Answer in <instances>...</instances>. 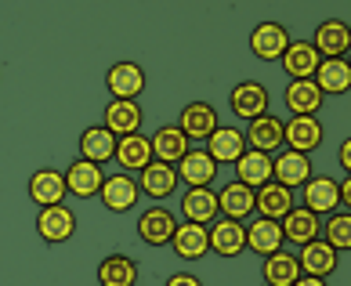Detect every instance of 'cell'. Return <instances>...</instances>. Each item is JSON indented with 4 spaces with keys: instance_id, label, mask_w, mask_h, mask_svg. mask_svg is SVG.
Instances as JSON below:
<instances>
[{
    "instance_id": "cell-4",
    "label": "cell",
    "mask_w": 351,
    "mask_h": 286,
    "mask_svg": "<svg viewBox=\"0 0 351 286\" xmlns=\"http://www.w3.org/2000/svg\"><path fill=\"white\" fill-rule=\"evenodd\" d=\"M181 225V221L167 211V206H149V211L138 214V239L145 246H171L174 239V228Z\"/></svg>"
},
{
    "instance_id": "cell-3",
    "label": "cell",
    "mask_w": 351,
    "mask_h": 286,
    "mask_svg": "<svg viewBox=\"0 0 351 286\" xmlns=\"http://www.w3.org/2000/svg\"><path fill=\"white\" fill-rule=\"evenodd\" d=\"M322 138H326V131H322L319 116H290V120H282V149L311 156L322 145Z\"/></svg>"
},
{
    "instance_id": "cell-15",
    "label": "cell",
    "mask_w": 351,
    "mask_h": 286,
    "mask_svg": "<svg viewBox=\"0 0 351 286\" xmlns=\"http://www.w3.org/2000/svg\"><path fill=\"white\" fill-rule=\"evenodd\" d=\"M286 47H290V33H286V25H279V22H261V25H254V33H250V51H254V58H261V62H279Z\"/></svg>"
},
{
    "instance_id": "cell-25",
    "label": "cell",
    "mask_w": 351,
    "mask_h": 286,
    "mask_svg": "<svg viewBox=\"0 0 351 286\" xmlns=\"http://www.w3.org/2000/svg\"><path fill=\"white\" fill-rule=\"evenodd\" d=\"M149 145H152V160H156V163H171V167H178V160L192 149V141L178 131V123H163L160 131L149 138Z\"/></svg>"
},
{
    "instance_id": "cell-26",
    "label": "cell",
    "mask_w": 351,
    "mask_h": 286,
    "mask_svg": "<svg viewBox=\"0 0 351 286\" xmlns=\"http://www.w3.org/2000/svg\"><path fill=\"white\" fill-rule=\"evenodd\" d=\"M203 149H206V156L221 167V163H236L239 156L246 152V138H243V131H236V127H221L217 123V131L203 141Z\"/></svg>"
},
{
    "instance_id": "cell-20",
    "label": "cell",
    "mask_w": 351,
    "mask_h": 286,
    "mask_svg": "<svg viewBox=\"0 0 351 286\" xmlns=\"http://www.w3.org/2000/svg\"><path fill=\"white\" fill-rule=\"evenodd\" d=\"M243 236H246V250H254L257 257H268V254L282 250V228H279V221H268V217H257L254 214V221H246V225H243Z\"/></svg>"
},
{
    "instance_id": "cell-19",
    "label": "cell",
    "mask_w": 351,
    "mask_h": 286,
    "mask_svg": "<svg viewBox=\"0 0 351 286\" xmlns=\"http://www.w3.org/2000/svg\"><path fill=\"white\" fill-rule=\"evenodd\" d=\"M178 211H181V217H185L189 225H203V228H206L210 221L221 217V211H217V192H214V189H185V196H181Z\"/></svg>"
},
{
    "instance_id": "cell-31",
    "label": "cell",
    "mask_w": 351,
    "mask_h": 286,
    "mask_svg": "<svg viewBox=\"0 0 351 286\" xmlns=\"http://www.w3.org/2000/svg\"><path fill=\"white\" fill-rule=\"evenodd\" d=\"M116 163L123 167V174L127 171H145V167L152 163V145H149V138L145 134H127V138H116V156H112Z\"/></svg>"
},
{
    "instance_id": "cell-32",
    "label": "cell",
    "mask_w": 351,
    "mask_h": 286,
    "mask_svg": "<svg viewBox=\"0 0 351 286\" xmlns=\"http://www.w3.org/2000/svg\"><path fill=\"white\" fill-rule=\"evenodd\" d=\"M98 286H138V265L127 254H109L98 261Z\"/></svg>"
},
{
    "instance_id": "cell-9",
    "label": "cell",
    "mask_w": 351,
    "mask_h": 286,
    "mask_svg": "<svg viewBox=\"0 0 351 286\" xmlns=\"http://www.w3.org/2000/svg\"><path fill=\"white\" fill-rule=\"evenodd\" d=\"M268 102H271L268 87L257 84V80H243V84H236V87L228 91V106H232V112H236L239 120H246V123H250L254 116L268 112Z\"/></svg>"
},
{
    "instance_id": "cell-22",
    "label": "cell",
    "mask_w": 351,
    "mask_h": 286,
    "mask_svg": "<svg viewBox=\"0 0 351 286\" xmlns=\"http://www.w3.org/2000/svg\"><path fill=\"white\" fill-rule=\"evenodd\" d=\"M311 47L319 51V58H344L348 47H351V29H348V22L326 19L322 25H315V40H311Z\"/></svg>"
},
{
    "instance_id": "cell-6",
    "label": "cell",
    "mask_w": 351,
    "mask_h": 286,
    "mask_svg": "<svg viewBox=\"0 0 351 286\" xmlns=\"http://www.w3.org/2000/svg\"><path fill=\"white\" fill-rule=\"evenodd\" d=\"M145 84H149V76H145V69H141L138 62H116V66H109V73H106L109 95L120 98V102H138V95L145 91Z\"/></svg>"
},
{
    "instance_id": "cell-1",
    "label": "cell",
    "mask_w": 351,
    "mask_h": 286,
    "mask_svg": "<svg viewBox=\"0 0 351 286\" xmlns=\"http://www.w3.org/2000/svg\"><path fill=\"white\" fill-rule=\"evenodd\" d=\"M98 200L101 206H106L109 214H127V211H134L138 200H141V189H138V178L131 174H109L106 181H101V189H98Z\"/></svg>"
},
{
    "instance_id": "cell-11",
    "label": "cell",
    "mask_w": 351,
    "mask_h": 286,
    "mask_svg": "<svg viewBox=\"0 0 351 286\" xmlns=\"http://www.w3.org/2000/svg\"><path fill=\"white\" fill-rule=\"evenodd\" d=\"M178 131L189 141H206L217 131V109L210 106V102H189L178 116Z\"/></svg>"
},
{
    "instance_id": "cell-13",
    "label": "cell",
    "mask_w": 351,
    "mask_h": 286,
    "mask_svg": "<svg viewBox=\"0 0 351 286\" xmlns=\"http://www.w3.org/2000/svg\"><path fill=\"white\" fill-rule=\"evenodd\" d=\"M25 192H29V200L36 206H55V203H66V178H62V171H55V167H40V171L29 174V185H25Z\"/></svg>"
},
{
    "instance_id": "cell-17",
    "label": "cell",
    "mask_w": 351,
    "mask_h": 286,
    "mask_svg": "<svg viewBox=\"0 0 351 286\" xmlns=\"http://www.w3.org/2000/svg\"><path fill=\"white\" fill-rule=\"evenodd\" d=\"M141 106L138 102H120V98H109L106 112H101V127L116 138H127V134H138L141 131Z\"/></svg>"
},
{
    "instance_id": "cell-29",
    "label": "cell",
    "mask_w": 351,
    "mask_h": 286,
    "mask_svg": "<svg viewBox=\"0 0 351 286\" xmlns=\"http://www.w3.org/2000/svg\"><path fill=\"white\" fill-rule=\"evenodd\" d=\"M174 254L185 257V261H203L206 254H210V239H206V228L203 225H189V221H181L174 228Z\"/></svg>"
},
{
    "instance_id": "cell-18",
    "label": "cell",
    "mask_w": 351,
    "mask_h": 286,
    "mask_svg": "<svg viewBox=\"0 0 351 286\" xmlns=\"http://www.w3.org/2000/svg\"><path fill=\"white\" fill-rule=\"evenodd\" d=\"M62 178H66V192L69 196H80V200H90V196H98V189H101V181H106V174H101V167L98 163H87V160H76L62 171Z\"/></svg>"
},
{
    "instance_id": "cell-35",
    "label": "cell",
    "mask_w": 351,
    "mask_h": 286,
    "mask_svg": "<svg viewBox=\"0 0 351 286\" xmlns=\"http://www.w3.org/2000/svg\"><path fill=\"white\" fill-rule=\"evenodd\" d=\"M116 156V134H109L101 123H95V127H87V131L80 134V160H87V163H109Z\"/></svg>"
},
{
    "instance_id": "cell-14",
    "label": "cell",
    "mask_w": 351,
    "mask_h": 286,
    "mask_svg": "<svg viewBox=\"0 0 351 286\" xmlns=\"http://www.w3.org/2000/svg\"><path fill=\"white\" fill-rule=\"evenodd\" d=\"M206 239H210V250L217 257H239L246 250V236H243V221L232 217H217L206 225Z\"/></svg>"
},
{
    "instance_id": "cell-33",
    "label": "cell",
    "mask_w": 351,
    "mask_h": 286,
    "mask_svg": "<svg viewBox=\"0 0 351 286\" xmlns=\"http://www.w3.org/2000/svg\"><path fill=\"white\" fill-rule=\"evenodd\" d=\"M217 211H221V217H232V221L254 217V189L239 185V181H228L217 192Z\"/></svg>"
},
{
    "instance_id": "cell-23",
    "label": "cell",
    "mask_w": 351,
    "mask_h": 286,
    "mask_svg": "<svg viewBox=\"0 0 351 286\" xmlns=\"http://www.w3.org/2000/svg\"><path fill=\"white\" fill-rule=\"evenodd\" d=\"M282 73L290 76V80H311L319 69V51L311 47V40H290V47L282 51Z\"/></svg>"
},
{
    "instance_id": "cell-8",
    "label": "cell",
    "mask_w": 351,
    "mask_h": 286,
    "mask_svg": "<svg viewBox=\"0 0 351 286\" xmlns=\"http://www.w3.org/2000/svg\"><path fill=\"white\" fill-rule=\"evenodd\" d=\"M178 181L181 185H189V189H210L214 185V178H217V163L206 156V149H189L185 156L178 160Z\"/></svg>"
},
{
    "instance_id": "cell-36",
    "label": "cell",
    "mask_w": 351,
    "mask_h": 286,
    "mask_svg": "<svg viewBox=\"0 0 351 286\" xmlns=\"http://www.w3.org/2000/svg\"><path fill=\"white\" fill-rule=\"evenodd\" d=\"M319 239H326L337 254L351 250V211H333L326 221H322Z\"/></svg>"
},
{
    "instance_id": "cell-16",
    "label": "cell",
    "mask_w": 351,
    "mask_h": 286,
    "mask_svg": "<svg viewBox=\"0 0 351 286\" xmlns=\"http://www.w3.org/2000/svg\"><path fill=\"white\" fill-rule=\"evenodd\" d=\"M297 261H301V272L304 276H315V279H330L337 268H341V257L337 250L326 243V239H311L301 246V254H297Z\"/></svg>"
},
{
    "instance_id": "cell-37",
    "label": "cell",
    "mask_w": 351,
    "mask_h": 286,
    "mask_svg": "<svg viewBox=\"0 0 351 286\" xmlns=\"http://www.w3.org/2000/svg\"><path fill=\"white\" fill-rule=\"evenodd\" d=\"M163 286H203V279H199V276H192V272H174V276L167 279Z\"/></svg>"
},
{
    "instance_id": "cell-21",
    "label": "cell",
    "mask_w": 351,
    "mask_h": 286,
    "mask_svg": "<svg viewBox=\"0 0 351 286\" xmlns=\"http://www.w3.org/2000/svg\"><path fill=\"white\" fill-rule=\"evenodd\" d=\"M279 228H282V243H297V246H304V243H311V239H319V232H322V217H319V214H311L308 206L297 203L293 211L279 221Z\"/></svg>"
},
{
    "instance_id": "cell-30",
    "label": "cell",
    "mask_w": 351,
    "mask_h": 286,
    "mask_svg": "<svg viewBox=\"0 0 351 286\" xmlns=\"http://www.w3.org/2000/svg\"><path fill=\"white\" fill-rule=\"evenodd\" d=\"M232 167H236V181H239V185L254 189V192L271 181V156H265V152L246 149V152H243Z\"/></svg>"
},
{
    "instance_id": "cell-5",
    "label": "cell",
    "mask_w": 351,
    "mask_h": 286,
    "mask_svg": "<svg viewBox=\"0 0 351 286\" xmlns=\"http://www.w3.org/2000/svg\"><path fill=\"white\" fill-rule=\"evenodd\" d=\"M301 206H308L311 214L330 217L333 211H341V192H337V181L330 174H311L301 185Z\"/></svg>"
},
{
    "instance_id": "cell-7",
    "label": "cell",
    "mask_w": 351,
    "mask_h": 286,
    "mask_svg": "<svg viewBox=\"0 0 351 286\" xmlns=\"http://www.w3.org/2000/svg\"><path fill=\"white\" fill-rule=\"evenodd\" d=\"M243 138H246V149L276 156L282 149V120H279V116H271V112H261V116H254V120L246 123Z\"/></svg>"
},
{
    "instance_id": "cell-2",
    "label": "cell",
    "mask_w": 351,
    "mask_h": 286,
    "mask_svg": "<svg viewBox=\"0 0 351 286\" xmlns=\"http://www.w3.org/2000/svg\"><path fill=\"white\" fill-rule=\"evenodd\" d=\"M36 236L51 246H62L76 236V214L69 211L66 203H55V206H40L36 214Z\"/></svg>"
},
{
    "instance_id": "cell-28",
    "label": "cell",
    "mask_w": 351,
    "mask_h": 286,
    "mask_svg": "<svg viewBox=\"0 0 351 286\" xmlns=\"http://www.w3.org/2000/svg\"><path fill=\"white\" fill-rule=\"evenodd\" d=\"M282 102L293 116H315L322 109V91L315 87V80H290L282 91Z\"/></svg>"
},
{
    "instance_id": "cell-10",
    "label": "cell",
    "mask_w": 351,
    "mask_h": 286,
    "mask_svg": "<svg viewBox=\"0 0 351 286\" xmlns=\"http://www.w3.org/2000/svg\"><path fill=\"white\" fill-rule=\"evenodd\" d=\"M308 178H311V156L293 149H279L271 156V181H279L286 189H301Z\"/></svg>"
},
{
    "instance_id": "cell-12",
    "label": "cell",
    "mask_w": 351,
    "mask_h": 286,
    "mask_svg": "<svg viewBox=\"0 0 351 286\" xmlns=\"http://www.w3.org/2000/svg\"><path fill=\"white\" fill-rule=\"evenodd\" d=\"M297 206V196L293 189L279 185V181H268V185H261L254 192V214L257 217H268V221H282L286 214H290Z\"/></svg>"
},
{
    "instance_id": "cell-24",
    "label": "cell",
    "mask_w": 351,
    "mask_h": 286,
    "mask_svg": "<svg viewBox=\"0 0 351 286\" xmlns=\"http://www.w3.org/2000/svg\"><path fill=\"white\" fill-rule=\"evenodd\" d=\"M178 185H181V181H178V171H174L171 163H156V160H152L145 171H138V189L145 192L149 200H167V196H174Z\"/></svg>"
},
{
    "instance_id": "cell-39",
    "label": "cell",
    "mask_w": 351,
    "mask_h": 286,
    "mask_svg": "<svg viewBox=\"0 0 351 286\" xmlns=\"http://www.w3.org/2000/svg\"><path fill=\"white\" fill-rule=\"evenodd\" d=\"M293 286H330V283H326V279H315V276H301Z\"/></svg>"
},
{
    "instance_id": "cell-27",
    "label": "cell",
    "mask_w": 351,
    "mask_h": 286,
    "mask_svg": "<svg viewBox=\"0 0 351 286\" xmlns=\"http://www.w3.org/2000/svg\"><path fill=\"white\" fill-rule=\"evenodd\" d=\"M311 80H315V87L322 91V98L348 95L351 91V62L348 58H322Z\"/></svg>"
},
{
    "instance_id": "cell-38",
    "label": "cell",
    "mask_w": 351,
    "mask_h": 286,
    "mask_svg": "<svg viewBox=\"0 0 351 286\" xmlns=\"http://www.w3.org/2000/svg\"><path fill=\"white\" fill-rule=\"evenodd\" d=\"M337 160H341L344 171H351V141H348V138L341 141V152H337Z\"/></svg>"
},
{
    "instance_id": "cell-34",
    "label": "cell",
    "mask_w": 351,
    "mask_h": 286,
    "mask_svg": "<svg viewBox=\"0 0 351 286\" xmlns=\"http://www.w3.org/2000/svg\"><path fill=\"white\" fill-rule=\"evenodd\" d=\"M261 276H265L268 286H293L297 279L304 276V272H301V261H297V254H290V250H276V254H268V257H265Z\"/></svg>"
}]
</instances>
